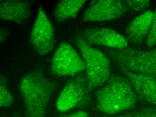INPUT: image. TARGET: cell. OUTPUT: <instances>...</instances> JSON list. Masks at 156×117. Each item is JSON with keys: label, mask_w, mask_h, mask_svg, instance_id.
Segmentation results:
<instances>
[{"label": "cell", "mask_w": 156, "mask_h": 117, "mask_svg": "<svg viewBox=\"0 0 156 117\" xmlns=\"http://www.w3.org/2000/svg\"><path fill=\"white\" fill-rule=\"evenodd\" d=\"M57 85L41 72H31L23 77L20 92L27 117H45L48 106Z\"/></svg>", "instance_id": "1"}, {"label": "cell", "mask_w": 156, "mask_h": 117, "mask_svg": "<svg viewBox=\"0 0 156 117\" xmlns=\"http://www.w3.org/2000/svg\"><path fill=\"white\" fill-rule=\"evenodd\" d=\"M96 94L97 109L109 115L133 109L138 101L130 80L121 76L110 77Z\"/></svg>", "instance_id": "2"}, {"label": "cell", "mask_w": 156, "mask_h": 117, "mask_svg": "<svg viewBox=\"0 0 156 117\" xmlns=\"http://www.w3.org/2000/svg\"><path fill=\"white\" fill-rule=\"evenodd\" d=\"M75 42L85 63L87 85L91 91L103 84L110 78L109 59L100 51L92 47L81 35L75 38Z\"/></svg>", "instance_id": "3"}, {"label": "cell", "mask_w": 156, "mask_h": 117, "mask_svg": "<svg viewBox=\"0 0 156 117\" xmlns=\"http://www.w3.org/2000/svg\"><path fill=\"white\" fill-rule=\"evenodd\" d=\"M109 55L119 67L156 80V47L146 51L127 47L110 50Z\"/></svg>", "instance_id": "4"}, {"label": "cell", "mask_w": 156, "mask_h": 117, "mask_svg": "<svg viewBox=\"0 0 156 117\" xmlns=\"http://www.w3.org/2000/svg\"><path fill=\"white\" fill-rule=\"evenodd\" d=\"M85 69L83 59L67 42L62 43L52 59L50 71L57 76H72Z\"/></svg>", "instance_id": "5"}, {"label": "cell", "mask_w": 156, "mask_h": 117, "mask_svg": "<svg viewBox=\"0 0 156 117\" xmlns=\"http://www.w3.org/2000/svg\"><path fill=\"white\" fill-rule=\"evenodd\" d=\"M30 42L36 53L44 56L51 52L55 44L54 27L42 7H40L37 16L30 34Z\"/></svg>", "instance_id": "6"}, {"label": "cell", "mask_w": 156, "mask_h": 117, "mask_svg": "<svg viewBox=\"0 0 156 117\" xmlns=\"http://www.w3.org/2000/svg\"><path fill=\"white\" fill-rule=\"evenodd\" d=\"M89 90L87 81L82 76L68 81L61 92L56 107L60 112H66L86 103Z\"/></svg>", "instance_id": "7"}, {"label": "cell", "mask_w": 156, "mask_h": 117, "mask_svg": "<svg viewBox=\"0 0 156 117\" xmlns=\"http://www.w3.org/2000/svg\"><path fill=\"white\" fill-rule=\"evenodd\" d=\"M127 11L125 1H97L87 9L83 20L86 22L108 21L119 18Z\"/></svg>", "instance_id": "8"}, {"label": "cell", "mask_w": 156, "mask_h": 117, "mask_svg": "<svg viewBox=\"0 0 156 117\" xmlns=\"http://www.w3.org/2000/svg\"><path fill=\"white\" fill-rule=\"evenodd\" d=\"M81 36L89 45H97L121 49L127 48L129 44L126 38L121 34L106 27L85 29L81 32Z\"/></svg>", "instance_id": "9"}, {"label": "cell", "mask_w": 156, "mask_h": 117, "mask_svg": "<svg viewBox=\"0 0 156 117\" xmlns=\"http://www.w3.org/2000/svg\"><path fill=\"white\" fill-rule=\"evenodd\" d=\"M120 68L130 80L137 95L156 106V80L128 71L124 68Z\"/></svg>", "instance_id": "10"}, {"label": "cell", "mask_w": 156, "mask_h": 117, "mask_svg": "<svg viewBox=\"0 0 156 117\" xmlns=\"http://www.w3.org/2000/svg\"><path fill=\"white\" fill-rule=\"evenodd\" d=\"M31 15V5L29 2L19 0L1 1L0 18L2 20L23 23Z\"/></svg>", "instance_id": "11"}, {"label": "cell", "mask_w": 156, "mask_h": 117, "mask_svg": "<svg viewBox=\"0 0 156 117\" xmlns=\"http://www.w3.org/2000/svg\"><path fill=\"white\" fill-rule=\"evenodd\" d=\"M154 12L146 11L133 20L126 30L127 41L140 45L148 36L152 24Z\"/></svg>", "instance_id": "12"}, {"label": "cell", "mask_w": 156, "mask_h": 117, "mask_svg": "<svg viewBox=\"0 0 156 117\" xmlns=\"http://www.w3.org/2000/svg\"><path fill=\"white\" fill-rule=\"evenodd\" d=\"M86 2L85 0H62L57 4L54 15L58 21L76 18L78 12Z\"/></svg>", "instance_id": "13"}, {"label": "cell", "mask_w": 156, "mask_h": 117, "mask_svg": "<svg viewBox=\"0 0 156 117\" xmlns=\"http://www.w3.org/2000/svg\"><path fill=\"white\" fill-rule=\"evenodd\" d=\"M5 80L1 78L0 106L2 108L10 107L14 101V97L5 84Z\"/></svg>", "instance_id": "14"}, {"label": "cell", "mask_w": 156, "mask_h": 117, "mask_svg": "<svg viewBox=\"0 0 156 117\" xmlns=\"http://www.w3.org/2000/svg\"><path fill=\"white\" fill-rule=\"evenodd\" d=\"M107 117H156V107H143L126 114Z\"/></svg>", "instance_id": "15"}, {"label": "cell", "mask_w": 156, "mask_h": 117, "mask_svg": "<svg viewBox=\"0 0 156 117\" xmlns=\"http://www.w3.org/2000/svg\"><path fill=\"white\" fill-rule=\"evenodd\" d=\"M126 6L127 10L133 11H142L150 6V2L148 0L140 1H125Z\"/></svg>", "instance_id": "16"}, {"label": "cell", "mask_w": 156, "mask_h": 117, "mask_svg": "<svg viewBox=\"0 0 156 117\" xmlns=\"http://www.w3.org/2000/svg\"><path fill=\"white\" fill-rule=\"evenodd\" d=\"M148 48H152L156 44V9L154 12L152 24L146 39Z\"/></svg>", "instance_id": "17"}, {"label": "cell", "mask_w": 156, "mask_h": 117, "mask_svg": "<svg viewBox=\"0 0 156 117\" xmlns=\"http://www.w3.org/2000/svg\"><path fill=\"white\" fill-rule=\"evenodd\" d=\"M56 117H89L87 112L84 111H78L75 113L67 115H61Z\"/></svg>", "instance_id": "18"}, {"label": "cell", "mask_w": 156, "mask_h": 117, "mask_svg": "<svg viewBox=\"0 0 156 117\" xmlns=\"http://www.w3.org/2000/svg\"><path fill=\"white\" fill-rule=\"evenodd\" d=\"M1 117H20L19 116L17 115H12L10 116H2Z\"/></svg>", "instance_id": "19"}]
</instances>
